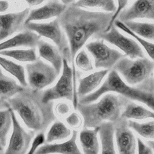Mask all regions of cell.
<instances>
[{"label": "cell", "mask_w": 154, "mask_h": 154, "mask_svg": "<svg viewBox=\"0 0 154 154\" xmlns=\"http://www.w3.org/2000/svg\"><path fill=\"white\" fill-rule=\"evenodd\" d=\"M12 127L10 107L0 109V144L4 147L7 143V135Z\"/></svg>", "instance_id": "cell-31"}, {"label": "cell", "mask_w": 154, "mask_h": 154, "mask_svg": "<svg viewBox=\"0 0 154 154\" xmlns=\"http://www.w3.org/2000/svg\"><path fill=\"white\" fill-rule=\"evenodd\" d=\"M123 23L132 32L138 37L154 42V22L129 20Z\"/></svg>", "instance_id": "cell-25"}, {"label": "cell", "mask_w": 154, "mask_h": 154, "mask_svg": "<svg viewBox=\"0 0 154 154\" xmlns=\"http://www.w3.org/2000/svg\"><path fill=\"white\" fill-rule=\"evenodd\" d=\"M27 82L29 88L36 91H42L52 84L58 74L55 69L40 58L26 64Z\"/></svg>", "instance_id": "cell-8"}, {"label": "cell", "mask_w": 154, "mask_h": 154, "mask_svg": "<svg viewBox=\"0 0 154 154\" xmlns=\"http://www.w3.org/2000/svg\"><path fill=\"white\" fill-rule=\"evenodd\" d=\"M117 19L123 22L137 19L154 21V0H135L130 7L122 11Z\"/></svg>", "instance_id": "cell-13"}, {"label": "cell", "mask_w": 154, "mask_h": 154, "mask_svg": "<svg viewBox=\"0 0 154 154\" xmlns=\"http://www.w3.org/2000/svg\"><path fill=\"white\" fill-rule=\"evenodd\" d=\"M0 154H4L3 150H1V151H0Z\"/></svg>", "instance_id": "cell-44"}, {"label": "cell", "mask_w": 154, "mask_h": 154, "mask_svg": "<svg viewBox=\"0 0 154 154\" xmlns=\"http://www.w3.org/2000/svg\"><path fill=\"white\" fill-rule=\"evenodd\" d=\"M0 66L14 77L22 87H28L25 69L22 66L0 55Z\"/></svg>", "instance_id": "cell-26"}, {"label": "cell", "mask_w": 154, "mask_h": 154, "mask_svg": "<svg viewBox=\"0 0 154 154\" xmlns=\"http://www.w3.org/2000/svg\"><path fill=\"white\" fill-rule=\"evenodd\" d=\"M137 154H154L152 149L140 138H137Z\"/></svg>", "instance_id": "cell-36"}, {"label": "cell", "mask_w": 154, "mask_h": 154, "mask_svg": "<svg viewBox=\"0 0 154 154\" xmlns=\"http://www.w3.org/2000/svg\"><path fill=\"white\" fill-rule=\"evenodd\" d=\"M45 143V136L44 133L40 132L34 138L28 152L26 154H34L36 150Z\"/></svg>", "instance_id": "cell-34"}, {"label": "cell", "mask_w": 154, "mask_h": 154, "mask_svg": "<svg viewBox=\"0 0 154 154\" xmlns=\"http://www.w3.org/2000/svg\"><path fill=\"white\" fill-rule=\"evenodd\" d=\"M109 72L108 70L102 69L94 72L87 76L78 79L76 94L79 99L96 91L101 85L102 81Z\"/></svg>", "instance_id": "cell-16"}, {"label": "cell", "mask_w": 154, "mask_h": 154, "mask_svg": "<svg viewBox=\"0 0 154 154\" xmlns=\"http://www.w3.org/2000/svg\"><path fill=\"white\" fill-rule=\"evenodd\" d=\"M26 29L32 31L40 37L51 40L58 48L64 59L71 63V56L69 42L58 18L49 22L38 23L31 22L24 24Z\"/></svg>", "instance_id": "cell-7"}, {"label": "cell", "mask_w": 154, "mask_h": 154, "mask_svg": "<svg viewBox=\"0 0 154 154\" xmlns=\"http://www.w3.org/2000/svg\"><path fill=\"white\" fill-rule=\"evenodd\" d=\"M9 7L8 2L6 1H0V12L5 11Z\"/></svg>", "instance_id": "cell-38"}, {"label": "cell", "mask_w": 154, "mask_h": 154, "mask_svg": "<svg viewBox=\"0 0 154 154\" xmlns=\"http://www.w3.org/2000/svg\"><path fill=\"white\" fill-rule=\"evenodd\" d=\"M72 132L64 123L55 120L50 127L45 137V143H51L55 141L69 139Z\"/></svg>", "instance_id": "cell-27"}, {"label": "cell", "mask_w": 154, "mask_h": 154, "mask_svg": "<svg viewBox=\"0 0 154 154\" xmlns=\"http://www.w3.org/2000/svg\"><path fill=\"white\" fill-rule=\"evenodd\" d=\"M1 150H3V147L0 146V151H1Z\"/></svg>", "instance_id": "cell-43"}, {"label": "cell", "mask_w": 154, "mask_h": 154, "mask_svg": "<svg viewBox=\"0 0 154 154\" xmlns=\"http://www.w3.org/2000/svg\"><path fill=\"white\" fill-rule=\"evenodd\" d=\"M75 64L84 72H90L93 70L92 61L84 49H81L76 55L74 59Z\"/></svg>", "instance_id": "cell-32"}, {"label": "cell", "mask_w": 154, "mask_h": 154, "mask_svg": "<svg viewBox=\"0 0 154 154\" xmlns=\"http://www.w3.org/2000/svg\"><path fill=\"white\" fill-rule=\"evenodd\" d=\"M66 5L57 1L49 2L44 5L29 11L24 24L31 22H35L49 19L58 17L66 9Z\"/></svg>", "instance_id": "cell-18"}, {"label": "cell", "mask_w": 154, "mask_h": 154, "mask_svg": "<svg viewBox=\"0 0 154 154\" xmlns=\"http://www.w3.org/2000/svg\"><path fill=\"white\" fill-rule=\"evenodd\" d=\"M96 39H102L120 49L125 56L131 59L144 57L143 49L138 43L132 37H128L123 34L113 25L111 28L96 37Z\"/></svg>", "instance_id": "cell-9"}, {"label": "cell", "mask_w": 154, "mask_h": 154, "mask_svg": "<svg viewBox=\"0 0 154 154\" xmlns=\"http://www.w3.org/2000/svg\"><path fill=\"white\" fill-rule=\"evenodd\" d=\"M99 140L100 142V154H117L115 147L114 137V125L111 122H105L99 126Z\"/></svg>", "instance_id": "cell-21"}, {"label": "cell", "mask_w": 154, "mask_h": 154, "mask_svg": "<svg viewBox=\"0 0 154 154\" xmlns=\"http://www.w3.org/2000/svg\"><path fill=\"white\" fill-rule=\"evenodd\" d=\"M113 125L117 153L137 154V139L128 126V120L120 117Z\"/></svg>", "instance_id": "cell-12"}, {"label": "cell", "mask_w": 154, "mask_h": 154, "mask_svg": "<svg viewBox=\"0 0 154 154\" xmlns=\"http://www.w3.org/2000/svg\"><path fill=\"white\" fill-rule=\"evenodd\" d=\"M114 25L119 29L122 30V31L125 32L128 35H130L131 37L134 38L140 45L141 48L145 51L147 55L149 56V58L154 61V42L152 41H149L144 38H142L135 34L132 32L122 21L116 19L114 22Z\"/></svg>", "instance_id": "cell-29"}, {"label": "cell", "mask_w": 154, "mask_h": 154, "mask_svg": "<svg viewBox=\"0 0 154 154\" xmlns=\"http://www.w3.org/2000/svg\"><path fill=\"white\" fill-rule=\"evenodd\" d=\"M153 83H154V76H153Z\"/></svg>", "instance_id": "cell-45"}, {"label": "cell", "mask_w": 154, "mask_h": 154, "mask_svg": "<svg viewBox=\"0 0 154 154\" xmlns=\"http://www.w3.org/2000/svg\"><path fill=\"white\" fill-rule=\"evenodd\" d=\"M97 100L89 103H78L76 109L82 116L84 128L99 127L105 122L114 123L121 117L127 103L131 101L121 95L109 93Z\"/></svg>", "instance_id": "cell-3"}, {"label": "cell", "mask_w": 154, "mask_h": 154, "mask_svg": "<svg viewBox=\"0 0 154 154\" xmlns=\"http://www.w3.org/2000/svg\"><path fill=\"white\" fill-rule=\"evenodd\" d=\"M113 13L82 8L73 4L66 7L57 17L67 38L70 48L71 64L76 72L74 59L76 54L91 38L108 31Z\"/></svg>", "instance_id": "cell-1"}, {"label": "cell", "mask_w": 154, "mask_h": 154, "mask_svg": "<svg viewBox=\"0 0 154 154\" xmlns=\"http://www.w3.org/2000/svg\"><path fill=\"white\" fill-rule=\"evenodd\" d=\"M78 135V131L74 129L67 140L63 143H46L40 146L34 154H83L77 144Z\"/></svg>", "instance_id": "cell-15"}, {"label": "cell", "mask_w": 154, "mask_h": 154, "mask_svg": "<svg viewBox=\"0 0 154 154\" xmlns=\"http://www.w3.org/2000/svg\"><path fill=\"white\" fill-rule=\"evenodd\" d=\"M0 55L10 57L20 62L31 63L37 59L34 48L2 50L0 51Z\"/></svg>", "instance_id": "cell-28"}, {"label": "cell", "mask_w": 154, "mask_h": 154, "mask_svg": "<svg viewBox=\"0 0 154 154\" xmlns=\"http://www.w3.org/2000/svg\"><path fill=\"white\" fill-rule=\"evenodd\" d=\"M26 2L31 6H35L41 4L45 0H25Z\"/></svg>", "instance_id": "cell-39"}, {"label": "cell", "mask_w": 154, "mask_h": 154, "mask_svg": "<svg viewBox=\"0 0 154 154\" xmlns=\"http://www.w3.org/2000/svg\"><path fill=\"white\" fill-rule=\"evenodd\" d=\"M99 127L84 128L79 133V142L83 154H99Z\"/></svg>", "instance_id": "cell-19"}, {"label": "cell", "mask_w": 154, "mask_h": 154, "mask_svg": "<svg viewBox=\"0 0 154 154\" xmlns=\"http://www.w3.org/2000/svg\"><path fill=\"white\" fill-rule=\"evenodd\" d=\"M147 144L152 149L153 152H154V141H147Z\"/></svg>", "instance_id": "cell-42"}, {"label": "cell", "mask_w": 154, "mask_h": 154, "mask_svg": "<svg viewBox=\"0 0 154 154\" xmlns=\"http://www.w3.org/2000/svg\"><path fill=\"white\" fill-rule=\"evenodd\" d=\"M73 4L87 10L113 14L117 10L115 0H78Z\"/></svg>", "instance_id": "cell-22"}, {"label": "cell", "mask_w": 154, "mask_h": 154, "mask_svg": "<svg viewBox=\"0 0 154 154\" xmlns=\"http://www.w3.org/2000/svg\"><path fill=\"white\" fill-rule=\"evenodd\" d=\"M129 0H116V5H117V10L116 12L113 14L111 19V22L109 25V29L111 28V26L114 25V21L117 19L119 14L123 11L126 7L127 6L128 2Z\"/></svg>", "instance_id": "cell-35"}, {"label": "cell", "mask_w": 154, "mask_h": 154, "mask_svg": "<svg viewBox=\"0 0 154 154\" xmlns=\"http://www.w3.org/2000/svg\"><path fill=\"white\" fill-rule=\"evenodd\" d=\"M40 37L35 32L26 29L0 43V51L13 49L20 47L35 48L40 40Z\"/></svg>", "instance_id": "cell-17"}, {"label": "cell", "mask_w": 154, "mask_h": 154, "mask_svg": "<svg viewBox=\"0 0 154 154\" xmlns=\"http://www.w3.org/2000/svg\"><path fill=\"white\" fill-rule=\"evenodd\" d=\"M85 48L92 56L96 69H112L116 63L125 56L119 50L109 47L102 39L88 42Z\"/></svg>", "instance_id": "cell-10"}, {"label": "cell", "mask_w": 154, "mask_h": 154, "mask_svg": "<svg viewBox=\"0 0 154 154\" xmlns=\"http://www.w3.org/2000/svg\"><path fill=\"white\" fill-rule=\"evenodd\" d=\"M12 117V132L4 154H26L34 138L35 132L26 131L17 120L14 111L10 108Z\"/></svg>", "instance_id": "cell-11"}, {"label": "cell", "mask_w": 154, "mask_h": 154, "mask_svg": "<svg viewBox=\"0 0 154 154\" xmlns=\"http://www.w3.org/2000/svg\"><path fill=\"white\" fill-rule=\"evenodd\" d=\"M129 85L141 86L151 79L154 70V61L143 57L131 59L124 56L112 68Z\"/></svg>", "instance_id": "cell-5"}, {"label": "cell", "mask_w": 154, "mask_h": 154, "mask_svg": "<svg viewBox=\"0 0 154 154\" xmlns=\"http://www.w3.org/2000/svg\"><path fill=\"white\" fill-rule=\"evenodd\" d=\"M24 88L14 79L5 75L0 68V98L8 100Z\"/></svg>", "instance_id": "cell-24"}, {"label": "cell", "mask_w": 154, "mask_h": 154, "mask_svg": "<svg viewBox=\"0 0 154 154\" xmlns=\"http://www.w3.org/2000/svg\"><path fill=\"white\" fill-rule=\"evenodd\" d=\"M67 124L75 130L79 129L83 124V120L80 114L73 112L70 113L66 118Z\"/></svg>", "instance_id": "cell-33"}, {"label": "cell", "mask_w": 154, "mask_h": 154, "mask_svg": "<svg viewBox=\"0 0 154 154\" xmlns=\"http://www.w3.org/2000/svg\"><path fill=\"white\" fill-rule=\"evenodd\" d=\"M121 117L127 120H142L148 119L154 120V111L130 101L125 106L121 114Z\"/></svg>", "instance_id": "cell-23"}, {"label": "cell", "mask_w": 154, "mask_h": 154, "mask_svg": "<svg viewBox=\"0 0 154 154\" xmlns=\"http://www.w3.org/2000/svg\"><path fill=\"white\" fill-rule=\"evenodd\" d=\"M10 108V105L7 100H2L0 98V109H7Z\"/></svg>", "instance_id": "cell-40"}, {"label": "cell", "mask_w": 154, "mask_h": 154, "mask_svg": "<svg viewBox=\"0 0 154 154\" xmlns=\"http://www.w3.org/2000/svg\"><path fill=\"white\" fill-rule=\"evenodd\" d=\"M109 92L116 93L130 100L141 102L154 111V93L143 87L129 85L113 69L108 72L103 82L96 91L79 99L78 103L85 104L95 102Z\"/></svg>", "instance_id": "cell-4"}, {"label": "cell", "mask_w": 154, "mask_h": 154, "mask_svg": "<svg viewBox=\"0 0 154 154\" xmlns=\"http://www.w3.org/2000/svg\"><path fill=\"white\" fill-rule=\"evenodd\" d=\"M75 0H60L61 3H62L63 4L67 6L69 5L72 4L75 2Z\"/></svg>", "instance_id": "cell-41"}, {"label": "cell", "mask_w": 154, "mask_h": 154, "mask_svg": "<svg viewBox=\"0 0 154 154\" xmlns=\"http://www.w3.org/2000/svg\"><path fill=\"white\" fill-rule=\"evenodd\" d=\"M128 126L144 139L154 141V120L144 123H139L128 120Z\"/></svg>", "instance_id": "cell-30"}, {"label": "cell", "mask_w": 154, "mask_h": 154, "mask_svg": "<svg viewBox=\"0 0 154 154\" xmlns=\"http://www.w3.org/2000/svg\"><path fill=\"white\" fill-rule=\"evenodd\" d=\"M29 13L28 8L22 11L0 14V42L12 35L25 22Z\"/></svg>", "instance_id": "cell-14"}, {"label": "cell", "mask_w": 154, "mask_h": 154, "mask_svg": "<svg viewBox=\"0 0 154 154\" xmlns=\"http://www.w3.org/2000/svg\"><path fill=\"white\" fill-rule=\"evenodd\" d=\"M10 107L16 111L25 126L31 131L44 133L56 120L54 102L45 103L42 91L24 87L22 91L7 100Z\"/></svg>", "instance_id": "cell-2"}, {"label": "cell", "mask_w": 154, "mask_h": 154, "mask_svg": "<svg viewBox=\"0 0 154 154\" xmlns=\"http://www.w3.org/2000/svg\"><path fill=\"white\" fill-rule=\"evenodd\" d=\"M70 110V105L67 102H60L55 106V112L61 116L69 115Z\"/></svg>", "instance_id": "cell-37"}, {"label": "cell", "mask_w": 154, "mask_h": 154, "mask_svg": "<svg viewBox=\"0 0 154 154\" xmlns=\"http://www.w3.org/2000/svg\"><path fill=\"white\" fill-rule=\"evenodd\" d=\"M76 73L73 70L69 63L63 58L61 74L55 84L42 91V100L45 103L64 99L72 101L76 109L78 98L76 94Z\"/></svg>", "instance_id": "cell-6"}, {"label": "cell", "mask_w": 154, "mask_h": 154, "mask_svg": "<svg viewBox=\"0 0 154 154\" xmlns=\"http://www.w3.org/2000/svg\"><path fill=\"white\" fill-rule=\"evenodd\" d=\"M0 146H1V144H0Z\"/></svg>", "instance_id": "cell-46"}, {"label": "cell", "mask_w": 154, "mask_h": 154, "mask_svg": "<svg viewBox=\"0 0 154 154\" xmlns=\"http://www.w3.org/2000/svg\"><path fill=\"white\" fill-rule=\"evenodd\" d=\"M40 57L48 61L59 75L63 67V58L56 46L40 40L37 45Z\"/></svg>", "instance_id": "cell-20"}]
</instances>
